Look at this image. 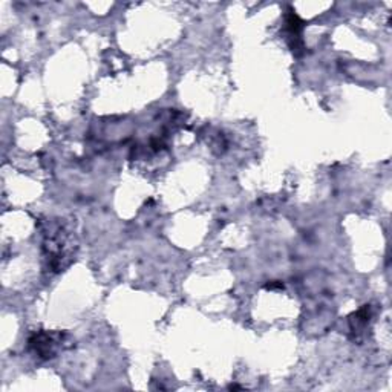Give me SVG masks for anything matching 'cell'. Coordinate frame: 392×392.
<instances>
[{
    "instance_id": "cell-1",
    "label": "cell",
    "mask_w": 392,
    "mask_h": 392,
    "mask_svg": "<svg viewBox=\"0 0 392 392\" xmlns=\"http://www.w3.org/2000/svg\"><path fill=\"white\" fill-rule=\"evenodd\" d=\"M45 248H46V259L49 261L51 269L55 271H60L65 269V259H68L71 256V241L69 236L66 235V231L62 227L54 229L49 233H46L45 239Z\"/></svg>"
},
{
    "instance_id": "cell-2",
    "label": "cell",
    "mask_w": 392,
    "mask_h": 392,
    "mask_svg": "<svg viewBox=\"0 0 392 392\" xmlns=\"http://www.w3.org/2000/svg\"><path fill=\"white\" fill-rule=\"evenodd\" d=\"M31 346H34L36 353L43 357H53L54 356V340L48 334H39L34 339H31Z\"/></svg>"
}]
</instances>
